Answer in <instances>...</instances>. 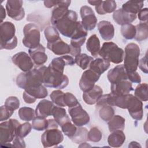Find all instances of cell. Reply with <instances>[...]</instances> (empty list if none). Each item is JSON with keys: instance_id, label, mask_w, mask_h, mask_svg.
Segmentation results:
<instances>
[{"instance_id": "obj_1", "label": "cell", "mask_w": 148, "mask_h": 148, "mask_svg": "<svg viewBox=\"0 0 148 148\" xmlns=\"http://www.w3.org/2000/svg\"><path fill=\"white\" fill-rule=\"evenodd\" d=\"M46 68V66L42 65L29 71L20 73L16 79L17 86L20 88L26 90L42 85Z\"/></svg>"}, {"instance_id": "obj_2", "label": "cell", "mask_w": 148, "mask_h": 148, "mask_svg": "<svg viewBox=\"0 0 148 148\" xmlns=\"http://www.w3.org/2000/svg\"><path fill=\"white\" fill-rule=\"evenodd\" d=\"M77 14L76 12L68 10V12L56 21L51 24L63 36L71 38L77 24Z\"/></svg>"}, {"instance_id": "obj_3", "label": "cell", "mask_w": 148, "mask_h": 148, "mask_svg": "<svg viewBox=\"0 0 148 148\" xmlns=\"http://www.w3.org/2000/svg\"><path fill=\"white\" fill-rule=\"evenodd\" d=\"M16 28L10 21H5L0 24L1 50H12L17 45V38L15 36Z\"/></svg>"}, {"instance_id": "obj_4", "label": "cell", "mask_w": 148, "mask_h": 148, "mask_svg": "<svg viewBox=\"0 0 148 148\" xmlns=\"http://www.w3.org/2000/svg\"><path fill=\"white\" fill-rule=\"evenodd\" d=\"M69 83V79L66 75L47 67L43 76V84L45 87L62 89Z\"/></svg>"}, {"instance_id": "obj_5", "label": "cell", "mask_w": 148, "mask_h": 148, "mask_svg": "<svg viewBox=\"0 0 148 148\" xmlns=\"http://www.w3.org/2000/svg\"><path fill=\"white\" fill-rule=\"evenodd\" d=\"M99 55L105 60L117 64L123 62L124 51L116 43L106 42L103 43L99 51Z\"/></svg>"}, {"instance_id": "obj_6", "label": "cell", "mask_w": 148, "mask_h": 148, "mask_svg": "<svg viewBox=\"0 0 148 148\" xmlns=\"http://www.w3.org/2000/svg\"><path fill=\"white\" fill-rule=\"evenodd\" d=\"M140 55V49L135 43H130L125 47V57L124 58V67L126 72H132L136 71Z\"/></svg>"}, {"instance_id": "obj_7", "label": "cell", "mask_w": 148, "mask_h": 148, "mask_svg": "<svg viewBox=\"0 0 148 148\" xmlns=\"http://www.w3.org/2000/svg\"><path fill=\"white\" fill-rule=\"evenodd\" d=\"M23 44L27 48L34 49L40 45V34L39 27L35 24L28 23L23 28Z\"/></svg>"}, {"instance_id": "obj_8", "label": "cell", "mask_w": 148, "mask_h": 148, "mask_svg": "<svg viewBox=\"0 0 148 148\" xmlns=\"http://www.w3.org/2000/svg\"><path fill=\"white\" fill-rule=\"evenodd\" d=\"M20 123L14 119L0 124V143L3 145L13 141L16 136V130Z\"/></svg>"}, {"instance_id": "obj_9", "label": "cell", "mask_w": 148, "mask_h": 148, "mask_svg": "<svg viewBox=\"0 0 148 148\" xmlns=\"http://www.w3.org/2000/svg\"><path fill=\"white\" fill-rule=\"evenodd\" d=\"M64 139L62 132L57 128H49L41 136V142L44 147L57 146Z\"/></svg>"}, {"instance_id": "obj_10", "label": "cell", "mask_w": 148, "mask_h": 148, "mask_svg": "<svg viewBox=\"0 0 148 148\" xmlns=\"http://www.w3.org/2000/svg\"><path fill=\"white\" fill-rule=\"evenodd\" d=\"M68 112L73 124L77 127H82L90 122V116L79 103L75 106L69 108Z\"/></svg>"}, {"instance_id": "obj_11", "label": "cell", "mask_w": 148, "mask_h": 148, "mask_svg": "<svg viewBox=\"0 0 148 148\" xmlns=\"http://www.w3.org/2000/svg\"><path fill=\"white\" fill-rule=\"evenodd\" d=\"M126 109L131 117L136 120H141L143 115V103L136 97L128 94Z\"/></svg>"}, {"instance_id": "obj_12", "label": "cell", "mask_w": 148, "mask_h": 148, "mask_svg": "<svg viewBox=\"0 0 148 148\" xmlns=\"http://www.w3.org/2000/svg\"><path fill=\"white\" fill-rule=\"evenodd\" d=\"M80 14L83 28L87 31L94 29L97 24V18L92 9L88 6H83L80 9Z\"/></svg>"}, {"instance_id": "obj_13", "label": "cell", "mask_w": 148, "mask_h": 148, "mask_svg": "<svg viewBox=\"0 0 148 148\" xmlns=\"http://www.w3.org/2000/svg\"><path fill=\"white\" fill-rule=\"evenodd\" d=\"M21 0H8L6 4V10L9 17L16 21L21 20L25 16V11Z\"/></svg>"}, {"instance_id": "obj_14", "label": "cell", "mask_w": 148, "mask_h": 148, "mask_svg": "<svg viewBox=\"0 0 148 148\" xmlns=\"http://www.w3.org/2000/svg\"><path fill=\"white\" fill-rule=\"evenodd\" d=\"M23 94L24 101L27 103H33L36 99L45 98L48 95L47 88L43 85L24 90Z\"/></svg>"}, {"instance_id": "obj_15", "label": "cell", "mask_w": 148, "mask_h": 148, "mask_svg": "<svg viewBox=\"0 0 148 148\" xmlns=\"http://www.w3.org/2000/svg\"><path fill=\"white\" fill-rule=\"evenodd\" d=\"M101 75L97 74L91 69L85 71L79 80V87L83 92L88 91L92 89L95 83L99 80Z\"/></svg>"}, {"instance_id": "obj_16", "label": "cell", "mask_w": 148, "mask_h": 148, "mask_svg": "<svg viewBox=\"0 0 148 148\" xmlns=\"http://www.w3.org/2000/svg\"><path fill=\"white\" fill-rule=\"evenodd\" d=\"M13 63L23 72L31 71L34 66V62L31 57L24 51L18 52L12 57Z\"/></svg>"}, {"instance_id": "obj_17", "label": "cell", "mask_w": 148, "mask_h": 148, "mask_svg": "<svg viewBox=\"0 0 148 148\" xmlns=\"http://www.w3.org/2000/svg\"><path fill=\"white\" fill-rule=\"evenodd\" d=\"M75 63V59L72 56L65 55L53 58L49 66L56 71L64 73L65 66H72Z\"/></svg>"}, {"instance_id": "obj_18", "label": "cell", "mask_w": 148, "mask_h": 148, "mask_svg": "<svg viewBox=\"0 0 148 148\" xmlns=\"http://www.w3.org/2000/svg\"><path fill=\"white\" fill-rule=\"evenodd\" d=\"M28 53L34 63L36 65H42L47 60L46 49L41 44L34 49H29Z\"/></svg>"}, {"instance_id": "obj_19", "label": "cell", "mask_w": 148, "mask_h": 148, "mask_svg": "<svg viewBox=\"0 0 148 148\" xmlns=\"http://www.w3.org/2000/svg\"><path fill=\"white\" fill-rule=\"evenodd\" d=\"M107 77L111 84H115L121 80H128L127 72L123 65H117L109 70L108 72Z\"/></svg>"}, {"instance_id": "obj_20", "label": "cell", "mask_w": 148, "mask_h": 148, "mask_svg": "<svg viewBox=\"0 0 148 148\" xmlns=\"http://www.w3.org/2000/svg\"><path fill=\"white\" fill-rule=\"evenodd\" d=\"M47 48L58 56L70 54L71 51L70 45L64 42L61 38L53 43H47Z\"/></svg>"}, {"instance_id": "obj_21", "label": "cell", "mask_w": 148, "mask_h": 148, "mask_svg": "<svg viewBox=\"0 0 148 148\" xmlns=\"http://www.w3.org/2000/svg\"><path fill=\"white\" fill-rule=\"evenodd\" d=\"M113 18L116 23L123 25L127 24H131V23L135 21L136 18V15L128 13L121 8L114 12Z\"/></svg>"}, {"instance_id": "obj_22", "label": "cell", "mask_w": 148, "mask_h": 148, "mask_svg": "<svg viewBox=\"0 0 148 148\" xmlns=\"http://www.w3.org/2000/svg\"><path fill=\"white\" fill-rule=\"evenodd\" d=\"M54 103L47 99L40 101L36 106L35 109V114L36 117L46 119L52 114Z\"/></svg>"}, {"instance_id": "obj_23", "label": "cell", "mask_w": 148, "mask_h": 148, "mask_svg": "<svg viewBox=\"0 0 148 148\" xmlns=\"http://www.w3.org/2000/svg\"><path fill=\"white\" fill-rule=\"evenodd\" d=\"M134 89L131 82L128 80H121L115 84H111V93L116 95H123L129 94Z\"/></svg>"}, {"instance_id": "obj_24", "label": "cell", "mask_w": 148, "mask_h": 148, "mask_svg": "<svg viewBox=\"0 0 148 148\" xmlns=\"http://www.w3.org/2000/svg\"><path fill=\"white\" fill-rule=\"evenodd\" d=\"M98 29L102 38L105 40H110L114 37V26L110 21L106 20L101 21L98 24Z\"/></svg>"}, {"instance_id": "obj_25", "label": "cell", "mask_w": 148, "mask_h": 148, "mask_svg": "<svg viewBox=\"0 0 148 148\" xmlns=\"http://www.w3.org/2000/svg\"><path fill=\"white\" fill-rule=\"evenodd\" d=\"M103 91L100 86L95 85L90 90L83 92L82 98L86 103L93 105L97 103L100 97L102 95Z\"/></svg>"}, {"instance_id": "obj_26", "label": "cell", "mask_w": 148, "mask_h": 148, "mask_svg": "<svg viewBox=\"0 0 148 148\" xmlns=\"http://www.w3.org/2000/svg\"><path fill=\"white\" fill-rule=\"evenodd\" d=\"M71 2V1L69 0L60 1V3L54 8L51 13V24L61 18L68 12V10H69L68 7L69 6Z\"/></svg>"}, {"instance_id": "obj_27", "label": "cell", "mask_w": 148, "mask_h": 148, "mask_svg": "<svg viewBox=\"0 0 148 148\" xmlns=\"http://www.w3.org/2000/svg\"><path fill=\"white\" fill-rule=\"evenodd\" d=\"M125 140V136L122 130H116L111 132L108 138L109 145L113 147L121 146Z\"/></svg>"}, {"instance_id": "obj_28", "label": "cell", "mask_w": 148, "mask_h": 148, "mask_svg": "<svg viewBox=\"0 0 148 148\" xmlns=\"http://www.w3.org/2000/svg\"><path fill=\"white\" fill-rule=\"evenodd\" d=\"M110 62L103 58H97L93 60L89 65L90 69L95 72L97 74L101 75L110 66Z\"/></svg>"}, {"instance_id": "obj_29", "label": "cell", "mask_w": 148, "mask_h": 148, "mask_svg": "<svg viewBox=\"0 0 148 148\" xmlns=\"http://www.w3.org/2000/svg\"><path fill=\"white\" fill-rule=\"evenodd\" d=\"M116 8L117 4L114 1H102L99 5L95 6L96 12L101 15L113 12Z\"/></svg>"}, {"instance_id": "obj_30", "label": "cell", "mask_w": 148, "mask_h": 148, "mask_svg": "<svg viewBox=\"0 0 148 148\" xmlns=\"http://www.w3.org/2000/svg\"><path fill=\"white\" fill-rule=\"evenodd\" d=\"M86 48L93 57H97L99 54L101 46L99 39L97 35L93 34L89 37L86 42Z\"/></svg>"}, {"instance_id": "obj_31", "label": "cell", "mask_w": 148, "mask_h": 148, "mask_svg": "<svg viewBox=\"0 0 148 148\" xmlns=\"http://www.w3.org/2000/svg\"><path fill=\"white\" fill-rule=\"evenodd\" d=\"M51 116H53L54 120L60 126L65 123L71 120L68 115L66 114L65 109L62 107L58 106H54Z\"/></svg>"}, {"instance_id": "obj_32", "label": "cell", "mask_w": 148, "mask_h": 148, "mask_svg": "<svg viewBox=\"0 0 148 148\" xmlns=\"http://www.w3.org/2000/svg\"><path fill=\"white\" fill-rule=\"evenodd\" d=\"M125 120L124 117L119 115H114L108 123L109 131L112 132L116 130L123 131L125 128Z\"/></svg>"}, {"instance_id": "obj_33", "label": "cell", "mask_w": 148, "mask_h": 148, "mask_svg": "<svg viewBox=\"0 0 148 148\" xmlns=\"http://www.w3.org/2000/svg\"><path fill=\"white\" fill-rule=\"evenodd\" d=\"M143 5V1H128L122 5L121 9L128 13L136 14L142 9Z\"/></svg>"}, {"instance_id": "obj_34", "label": "cell", "mask_w": 148, "mask_h": 148, "mask_svg": "<svg viewBox=\"0 0 148 148\" xmlns=\"http://www.w3.org/2000/svg\"><path fill=\"white\" fill-rule=\"evenodd\" d=\"M136 34L134 37L137 41L140 42L146 40L148 37V25L147 22L142 23L135 26Z\"/></svg>"}, {"instance_id": "obj_35", "label": "cell", "mask_w": 148, "mask_h": 148, "mask_svg": "<svg viewBox=\"0 0 148 148\" xmlns=\"http://www.w3.org/2000/svg\"><path fill=\"white\" fill-rule=\"evenodd\" d=\"M93 60L92 57L89 56L85 53L78 54L75 58V63L82 69H87Z\"/></svg>"}, {"instance_id": "obj_36", "label": "cell", "mask_w": 148, "mask_h": 148, "mask_svg": "<svg viewBox=\"0 0 148 148\" xmlns=\"http://www.w3.org/2000/svg\"><path fill=\"white\" fill-rule=\"evenodd\" d=\"M114 115V109L110 105H104L99 108V116L104 121H109Z\"/></svg>"}, {"instance_id": "obj_37", "label": "cell", "mask_w": 148, "mask_h": 148, "mask_svg": "<svg viewBox=\"0 0 148 148\" xmlns=\"http://www.w3.org/2000/svg\"><path fill=\"white\" fill-rule=\"evenodd\" d=\"M20 118L24 121H29L35 117V110L29 107H22L18 112Z\"/></svg>"}, {"instance_id": "obj_38", "label": "cell", "mask_w": 148, "mask_h": 148, "mask_svg": "<svg viewBox=\"0 0 148 148\" xmlns=\"http://www.w3.org/2000/svg\"><path fill=\"white\" fill-rule=\"evenodd\" d=\"M44 34L47 43H53L60 38L58 30L53 26L47 27L44 31Z\"/></svg>"}, {"instance_id": "obj_39", "label": "cell", "mask_w": 148, "mask_h": 148, "mask_svg": "<svg viewBox=\"0 0 148 148\" xmlns=\"http://www.w3.org/2000/svg\"><path fill=\"white\" fill-rule=\"evenodd\" d=\"M147 87V84L146 83L139 84L135 89V97L141 101H147L148 100Z\"/></svg>"}, {"instance_id": "obj_40", "label": "cell", "mask_w": 148, "mask_h": 148, "mask_svg": "<svg viewBox=\"0 0 148 148\" xmlns=\"http://www.w3.org/2000/svg\"><path fill=\"white\" fill-rule=\"evenodd\" d=\"M88 131L84 127H77V131L75 135L71 139V140L75 143H81L87 141Z\"/></svg>"}, {"instance_id": "obj_41", "label": "cell", "mask_w": 148, "mask_h": 148, "mask_svg": "<svg viewBox=\"0 0 148 148\" xmlns=\"http://www.w3.org/2000/svg\"><path fill=\"white\" fill-rule=\"evenodd\" d=\"M121 34L124 38L130 40L134 38L136 34V28L132 24H127L121 27Z\"/></svg>"}, {"instance_id": "obj_42", "label": "cell", "mask_w": 148, "mask_h": 148, "mask_svg": "<svg viewBox=\"0 0 148 148\" xmlns=\"http://www.w3.org/2000/svg\"><path fill=\"white\" fill-rule=\"evenodd\" d=\"M49 126V120L39 117H36L32 120V127L36 131H43L46 130Z\"/></svg>"}, {"instance_id": "obj_43", "label": "cell", "mask_w": 148, "mask_h": 148, "mask_svg": "<svg viewBox=\"0 0 148 148\" xmlns=\"http://www.w3.org/2000/svg\"><path fill=\"white\" fill-rule=\"evenodd\" d=\"M64 93L60 90L53 91L50 95V98L51 101L58 106L64 107L65 106L64 102Z\"/></svg>"}, {"instance_id": "obj_44", "label": "cell", "mask_w": 148, "mask_h": 148, "mask_svg": "<svg viewBox=\"0 0 148 148\" xmlns=\"http://www.w3.org/2000/svg\"><path fill=\"white\" fill-rule=\"evenodd\" d=\"M61 127L62 132L70 139H71L75 135L77 130V126L74 124H73L71 120L63 124Z\"/></svg>"}, {"instance_id": "obj_45", "label": "cell", "mask_w": 148, "mask_h": 148, "mask_svg": "<svg viewBox=\"0 0 148 148\" xmlns=\"http://www.w3.org/2000/svg\"><path fill=\"white\" fill-rule=\"evenodd\" d=\"M102 137V134L100 130L97 127H94L91 128L87 134V140L90 142H98Z\"/></svg>"}, {"instance_id": "obj_46", "label": "cell", "mask_w": 148, "mask_h": 148, "mask_svg": "<svg viewBox=\"0 0 148 148\" xmlns=\"http://www.w3.org/2000/svg\"><path fill=\"white\" fill-rule=\"evenodd\" d=\"M32 125L28 122H25L23 124H20L16 130V136L21 138H24L31 132Z\"/></svg>"}, {"instance_id": "obj_47", "label": "cell", "mask_w": 148, "mask_h": 148, "mask_svg": "<svg viewBox=\"0 0 148 148\" xmlns=\"http://www.w3.org/2000/svg\"><path fill=\"white\" fill-rule=\"evenodd\" d=\"M64 102L65 106H68L69 108L75 106L79 103V102L75 96L69 92L64 93Z\"/></svg>"}, {"instance_id": "obj_48", "label": "cell", "mask_w": 148, "mask_h": 148, "mask_svg": "<svg viewBox=\"0 0 148 148\" xmlns=\"http://www.w3.org/2000/svg\"><path fill=\"white\" fill-rule=\"evenodd\" d=\"M5 106L9 109L14 111L19 108L20 101L16 97L11 96L5 100Z\"/></svg>"}, {"instance_id": "obj_49", "label": "cell", "mask_w": 148, "mask_h": 148, "mask_svg": "<svg viewBox=\"0 0 148 148\" xmlns=\"http://www.w3.org/2000/svg\"><path fill=\"white\" fill-rule=\"evenodd\" d=\"M14 111L6 108L5 105L1 106L0 108V121H2L9 119L13 114Z\"/></svg>"}, {"instance_id": "obj_50", "label": "cell", "mask_w": 148, "mask_h": 148, "mask_svg": "<svg viewBox=\"0 0 148 148\" xmlns=\"http://www.w3.org/2000/svg\"><path fill=\"white\" fill-rule=\"evenodd\" d=\"M127 79L130 82L134 83H140L141 82V77L136 71L127 72Z\"/></svg>"}, {"instance_id": "obj_51", "label": "cell", "mask_w": 148, "mask_h": 148, "mask_svg": "<svg viewBox=\"0 0 148 148\" xmlns=\"http://www.w3.org/2000/svg\"><path fill=\"white\" fill-rule=\"evenodd\" d=\"M147 14H148V9L147 8L142 9L138 13V16L139 20L142 23H145L147 22Z\"/></svg>"}, {"instance_id": "obj_52", "label": "cell", "mask_w": 148, "mask_h": 148, "mask_svg": "<svg viewBox=\"0 0 148 148\" xmlns=\"http://www.w3.org/2000/svg\"><path fill=\"white\" fill-rule=\"evenodd\" d=\"M13 146L14 147H25V143L23 139L18 136H16L13 140Z\"/></svg>"}, {"instance_id": "obj_53", "label": "cell", "mask_w": 148, "mask_h": 148, "mask_svg": "<svg viewBox=\"0 0 148 148\" xmlns=\"http://www.w3.org/2000/svg\"><path fill=\"white\" fill-rule=\"evenodd\" d=\"M147 53L145 56L140 59L139 61L138 65L140 70L145 73H147Z\"/></svg>"}, {"instance_id": "obj_54", "label": "cell", "mask_w": 148, "mask_h": 148, "mask_svg": "<svg viewBox=\"0 0 148 148\" xmlns=\"http://www.w3.org/2000/svg\"><path fill=\"white\" fill-rule=\"evenodd\" d=\"M60 1H53V0H46L44 1L45 6L47 8H51L53 6H56L60 3Z\"/></svg>"}, {"instance_id": "obj_55", "label": "cell", "mask_w": 148, "mask_h": 148, "mask_svg": "<svg viewBox=\"0 0 148 148\" xmlns=\"http://www.w3.org/2000/svg\"><path fill=\"white\" fill-rule=\"evenodd\" d=\"M0 13H1V23H3V20H4V18L6 17L5 9L2 5H1Z\"/></svg>"}, {"instance_id": "obj_56", "label": "cell", "mask_w": 148, "mask_h": 148, "mask_svg": "<svg viewBox=\"0 0 148 148\" xmlns=\"http://www.w3.org/2000/svg\"><path fill=\"white\" fill-rule=\"evenodd\" d=\"M102 1H88V3H89L90 5H94V6H97L98 5H99Z\"/></svg>"}, {"instance_id": "obj_57", "label": "cell", "mask_w": 148, "mask_h": 148, "mask_svg": "<svg viewBox=\"0 0 148 148\" xmlns=\"http://www.w3.org/2000/svg\"><path fill=\"white\" fill-rule=\"evenodd\" d=\"M141 147L140 146V145L138 143V142H135V141H133V142H131L130 144H129V145H128V147Z\"/></svg>"}, {"instance_id": "obj_58", "label": "cell", "mask_w": 148, "mask_h": 148, "mask_svg": "<svg viewBox=\"0 0 148 148\" xmlns=\"http://www.w3.org/2000/svg\"><path fill=\"white\" fill-rule=\"evenodd\" d=\"M79 147H91V146L90 145H88L87 143H86V142H82V143H81V145H79Z\"/></svg>"}]
</instances>
